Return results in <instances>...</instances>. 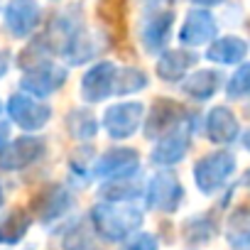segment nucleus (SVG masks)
I'll list each match as a JSON object with an SVG mask.
<instances>
[{
  "instance_id": "obj_1",
  "label": "nucleus",
  "mask_w": 250,
  "mask_h": 250,
  "mask_svg": "<svg viewBox=\"0 0 250 250\" xmlns=\"http://www.w3.org/2000/svg\"><path fill=\"white\" fill-rule=\"evenodd\" d=\"M91 218H93V226H96L98 235H103L105 240L128 238L143 223V213L138 208L118 206V204H98V206H93Z\"/></svg>"
},
{
  "instance_id": "obj_2",
  "label": "nucleus",
  "mask_w": 250,
  "mask_h": 250,
  "mask_svg": "<svg viewBox=\"0 0 250 250\" xmlns=\"http://www.w3.org/2000/svg\"><path fill=\"white\" fill-rule=\"evenodd\" d=\"M235 169V157L230 152H211L206 157H201L194 167V179H196V187L204 191V194H213L216 189H221L228 177L233 174Z\"/></svg>"
},
{
  "instance_id": "obj_3",
  "label": "nucleus",
  "mask_w": 250,
  "mask_h": 250,
  "mask_svg": "<svg viewBox=\"0 0 250 250\" xmlns=\"http://www.w3.org/2000/svg\"><path fill=\"white\" fill-rule=\"evenodd\" d=\"M182 196H184V189L179 184V179L169 172H160L150 179V187H147V204L150 208L155 211H162V213H172L179 204H182Z\"/></svg>"
},
{
  "instance_id": "obj_4",
  "label": "nucleus",
  "mask_w": 250,
  "mask_h": 250,
  "mask_svg": "<svg viewBox=\"0 0 250 250\" xmlns=\"http://www.w3.org/2000/svg\"><path fill=\"white\" fill-rule=\"evenodd\" d=\"M8 110H10V118L20 125L22 130H40L47 125L49 115H52V108L37 98H30V96H13L10 103H8Z\"/></svg>"
},
{
  "instance_id": "obj_5",
  "label": "nucleus",
  "mask_w": 250,
  "mask_h": 250,
  "mask_svg": "<svg viewBox=\"0 0 250 250\" xmlns=\"http://www.w3.org/2000/svg\"><path fill=\"white\" fill-rule=\"evenodd\" d=\"M140 120H143V103H118L110 105L105 110V130L110 133V138H130L135 135V130L140 128Z\"/></svg>"
},
{
  "instance_id": "obj_6",
  "label": "nucleus",
  "mask_w": 250,
  "mask_h": 250,
  "mask_svg": "<svg viewBox=\"0 0 250 250\" xmlns=\"http://www.w3.org/2000/svg\"><path fill=\"white\" fill-rule=\"evenodd\" d=\"M42 152H44V143L40 138H32V135L18 138L0 150V169H5V172L22 169L32 165L37 157H42Z\"/></svg>"
},
{
  "instance_id": "obj_7",
  "label": "nucleus",
  "mask_w": 250,
  "mask_h": 250,
  "mask_svg": "<svg viewBox=\"0 0 250 250\" xmlns=\"http://www.w3.org/2000/svg\"><path fill=\"white\" fill-rule=\"evenodd\" d=\"M184 120V108L174 101H167V98H160L155 101L152 105V113L145 123V133L147 138H165L167 133H172L174 128H179V123Z\"/></svg>"
},
{
  "instance_id": "obj_8",
  "label": "nucleus",
  "mask_w": 250,
  "mask_h": 250,
  "mask_svg": "<svg viewBox=\"0 0 250 250\" xmlns=\"http://www.w3.org/2000/svg\"><path fill=\"white\" fill-rule=\"evenodd\" d=\"M140 160L135 150L120 147V150H110L105 152L96 165H93V174L96 177H113V179H128L135 169H138Z\"/></svg>"
},
{
  "instance_id": "obj_9",
  "label": "nucleus",
  "mask_w": 250,
  "mask_h": 250,
  "mask_svg": "<svg viewBox=\"0 0 250 250\" xmlns=\"http://www.w3.org/2000/svg\"><path fill=\"white\" fill-rule=\"evenodd\" d=\"M115 74L118 69L110 64V62H101L96 64L86 76H83V83H81V96L86 101H103L113 93V86H115Z\"/></svg>"
},
{
  "instance_id": "obj_10",
  "label": "nucleus",
  "mask_w": 250,
  "mask_h": 250,
  "mask_svg": "<svg viewBox=\"0 0 250 250\" xmlns=\"http://www.w3.org/2000/svg\"><path fill=\"white\" fill-rule=\"evenodd\" d=\"M240 133V125H238V118L233 115L230 108L226 105H216L208 118H206V135L211 143H218V145H228L238 138Z\"/></svg>"
},
{
  "instance_id": "obj_11",
  "label": "nucleus",
  "mask_w": 250,
  "mask_h": 250,
  "mask_svg": "<svg viewBox=\"0 0 250 250\" xmlns=\"http://www.w3.org/2000/svg\"><path fill=\"white\" fill-rule=\"evenodd\" d=\"M189 150V128L179 125L172 133H167L165 138H160V143L152 150V162L157 165H177Z\"/></svg>"
},
{
  "instance_id": "obj_12",
  "label": "nucleus",
  "mask_w": 250,
  "mask_h": 250,
  "mask_svg": "<svg viewBox=\"0 0 250 250\" xmlns=\"http://www.w3.org/2000/svg\"><path fill=\"white\" fill-rule=\"evenodd\" d=\"M64 81H66V71L64 69L52 66V64H42V66H35V71H30L22 79V88L30 91L32 96L42 98V96L54 93Z\"/></svg>"
},
{
  "instance_id": "obj_13",
  "label": "nucleus",
  "mask_w": 250,
  "mask_h": 250,
  "mask_svg": "<svg viewBox=\"0 0 250 250\" xmlns=\"http://www.w3.org/2000/svg\"><path fill=\"white\" fill-rule=\"evenodd\" d=\"M213 35H216V22H213V18H211L206 10H194V13L187 18L184 27H182V42L189 44V47L204 44V42H208Z\"/></svg>"
},
{
  "instance_id": "obj_14",
  "label": "nucleus",
  "mask_w": 250,
  "mask_h": 250,
  "mask_svg": "<svg viewBox=\"0 0 250 250\" xmlns=\"http://www.w3.org/2000/svg\"><path fill=\"white\" fill-rule=\"evenodd\" d=\"M69 204H71L69 191L64 187H57V184L54 187H47L44 191H40L35 196V208H37V213H40L42 221H52V218L62 216L69 208Z\"/></svg>"
},
{
  "instance_id": "obj_15",
  "label": "nucleus",
  "mask_w": 250,
  "mask_h": 250,
  "mask_svg": "<svg viewBox=\"0 0 250 250\" xmlns=\"http://www.w3.org/2000/svg\"><path fill=\"white\" fill-rule=\"evenodd\" d=\"M37 5L32 0H15V3L8 8V27L13 30V35L18 37H25L35 30L37 25Z\"/></svg>"
},
{
  "instance_id": "obj_16",
  "label": "nucleus",
  "mask_w": 250,
  "mask_h": 250,
  "mask_svg": "<svg viewBox=\"0 0 250 250\" xmlns=\"http://www.w3.org/2000/svg\"><path fill=\"white\" fill-rule=\"evenodd\" d=\"M98 18L108 27L110 35L123 37L125 25H128V0H101L98 3Z\"/></svg>"
},
{
  "instance_id": "obj_17",
  "label": "nucleus",
  "mask_w": 250,
  "mask_h": 250,
  "mask_svg": "<svg viewBox=\"0 0 250 250\" xmlns=\"http://www.w3.org/2000/svg\"><path fill=\"white\" fill-rule=\"evenodd\" d=\"M248 54V44L240 37H223L208 47V59L218 64H235Z\"/></svg>"
},
{
  "instance_id": "obj_18",
  "label": "nucleus",
  "mask_w": 250,
  "mask_h": 250,
  "mask_svg": "<svg viewBox=\"0 0 250 250\" xmlns=\"http://www.w3.org/2000/svg\"><path fill=\"white\" fill-rule=\"evenodd\" d=\"M194 62H196V57L189 54V52H167L157 62V74L165 81H177L194 66Z\"/></svg>"
},
{
  "instance_id": "obj_19",
  "label": "nucleus",
  "mask_w": 250,
  "mask_h": 250,
  "mask_svg": "<svg viewBox=\"0 0 250 250\" xmlns=\"http://www.w3.org/2000/svg\"><path fill=\"white\" fill-rule=\"evenodd\" d=\"M218 83H221V74L206 69V71H196L194 76H189L184 81V91L191 98H196V101H206V98H211L216 93Z\"/></svg>"
},
{
  "instance_id": "obj_20",
  "label": "nucleus",
  "mask_w": 250,
  "mask_h": 250,
  "mask_svg": "<svg viewBox=\"0 0 250 250\" xmlns=\"http://www.w3.org/2000/svg\"><path fill=\"white\" fill-rule=\"evenodd\" d=\"M226 235H228V243L233 248H248L250 245V208H238L228 218Z\"/></svg>"
},
{
  "instance_id": "obj_21",
  "label": "nucleus",
  "mask_w": 250,
  "mask_h": 250,
  "mask_svg": "<svg viewBox=\"0 0 250 250\" xmlns=\"http://www.w3.org/2000/svg\"><path fill=\"white\" fill-rule=\"evenodd\" d=\"M30 223H32V218H30L27 211H22V208L20 211H13L3 223H0V243H5V245L18 243L27 233Z\"/></svg>"
},
{
  "instance_id": "obj_22",
  "label": "nucleus",
  "mask_w": 250,
  "mask_h": 250,
  "mask_svg": "<svg viewBox=\"0 0 250 250\" xmlns=\"http://www.w3.org/2000/svg\"><path fill=\"white\" fill-rule=\"evenodd\" d=\"M66 125H69V133L76 140H91L98 133V123L88 110H71L66 118Z\"/></svg>"
},
{
  "instance_id": "obj_23",
  "label": "nucleus",
  "mask_w": 250,
  "mask_h": 250,
  "mask_svg": "<svg viewBox=\"0 0 250 250\" xmlns=\"http://www.w3.org/2000/svg\"><path fill=\"white\" fill-rule=\"evenodd\" d=\"M147 86V76L140 71V69H123L115 74V93L125 96V93H133V91H140Z\"/></svg>"
},
{
  "instance_id": "obj_24",
  "label": "nucleus",
  "mask_w": 250,
  "mask_h": 250,
  "mask_svg": "<svg viewBox=\"0 0 250 250\" xmlns=\"http://www.w3.org/2000/svg\"><path fill=\"white\" fill-rule=\"evenodd\" d=\"M169 25H172V15H160V18H155V22L147 27V32H145V44H147L150 52L160 49V47L167 42Z\"/></svg>"
},
{
  "instance_id": "obj_25",
  "label": "nucleus",
  "mask_w": 250,
  "mask_h": 250,
  "mask_svg": "<svg viewBox=\"0 0 250 250\" xmlns=\"http://www.w3.org/2000/svg\"><path fill=\"white\" fill-rule=\"evenodd\" d=\"M228 96L230 98H243V96H250V64H243L228 81L226 86Z\"/></svg>"
},
{
  "instance_id": "obj_26",
  "label": "nucleus",
  "mask_w": 250,
  "mask_h": 250,
  "mask_svg": "<svg viewBox=\"0 0 250 250\" xmlns=\"http://www.w3.org/2000/svg\"><path fill=\"white\" fill-rule=\"evenodd\" d=\"M135 191H138V184L135 187L133 184H120V179H118V184L113 182V184L101 189V194L108 196V199H128V196H135Z\"/></svg>"
},
{
  "instance_id": "obj_27",
  "label": "nucleus",
  "mask_w": 250,
  "mask_h": 250,
  "mask_svg": "<svg viewBox=\"0 0 250 250\" xmlns=\"http://www.w3.org/2000/svg\"><path fill=\"white\" fill-rule=\"evenodd\" d=\"M128 250H157V240H155V235H150V233H138V235L130 240Z\"/></svg>"
},
{
  "instance_id": "obj_28",
  "label": "nucleus",
  "mask_w": 250,
  "mask_h": 250,
  "mask_svg": "<svg viewBox=\"0 0 250 250\" xmlns=\"http://www.w3.org/2000/svg\"><path fill=\"white\" fill-rule=\"evenodd\" d=\"M8 138H10V128L5 123H0V150L5 147V143H8Z\"/></svg>"
},
{
  "instance_id": "obj_29",
  "label": "nucleus",
  "mask_w": 250,
  "mask_h": 250,
  "mask_svg": "<svg viewBox=\"0 0 250 250\" xmlns=\"http://www.w3.org/2000/svg\"><path fill=\"white\" fill-rule=\"evenodd\" d=\"M194 3H199V5H216V3H221V0H194Z\"/></svg>"
},
{
  "instance_id": "obj_30",
  "label": "nucleus",
  "mask_w": 250,
  "mask_h": 250,
  "mask_svg": "<svg viewBox=\"0 0 250 250\" xmlns=\"http://www.w3.org/2000/svg\"><path fill=\"white\" fill-rule=\"evenodd\" d=\"M243 145H245V150H250V130L243 135Z\"/></svg>"
},
{
  "instance_id": "obj_31",
  "label": "nucleus",
  "mask_w": 250,
  "mask_h": 250,
  "mask_svg": "<svg viewBox=\"0 0 250 250\" xmlns=\"http://www.w3.org/2000/svg\"><path fill=\"white\" fill-rule=\"evenodd\" d=\"M5 66H8V64H5V59H3V57H0V76H3V74H5Z\"/></svg>"
},
{
  "instance_id": "obj_32",
  "label": "nucleus",
  "mask_w": 250,
  "mask_h": 250,
  "mask_svg": "<svg viewBox=\"0 0 250 250\" xmlns=\"http://www.w3.org/2000/svg\"><path fill=\"white\" fill-rule=\"evenodd\" d=\"M0 204H3V189H0Z\"/></svg>"
}]
</instances>
